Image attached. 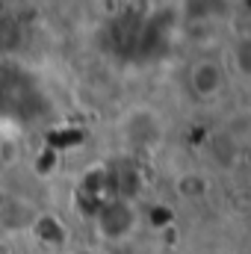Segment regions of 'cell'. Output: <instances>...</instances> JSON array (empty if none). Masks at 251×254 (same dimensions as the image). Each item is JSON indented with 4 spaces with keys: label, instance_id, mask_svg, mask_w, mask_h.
Here are the masks:
<instances>
[{
    "label": "cell",
    "instance_id": "obj_1",
    "mask_svg": "<svg viewBox=\"0 0 251 254\" xmlns=\"http://www.w3.org/2000/svg\"><path fill=\"white\" fill-rule=\"evenodd\" d=\"M98 225H101V234L110 237V240H119L133 231L136 225V213L127 201H113V204H104L101 213H98Z\"/></svg>",
    "mask_w": 251,
    "mask_h": 254
},
{
    "label": "cell",
    "instance_id": "obj_2",
    "mask_svg": "<svg viewBox=\"0 0 251 254\" xmlns=\"http://www.w3.org/2000/svg\"><path fill=\"white\" fill-rule=\"evenodd\" d=\"M189 83H192L195 95L213 98V95H219L222 86H225V71H222V65L213 63V60H201V63H195V68H192Z\"/></svg>",
    "mask_w": 251,
    "mask_h": 254
},
{
    "label": "cell",
    "instance_id": "obj_3",
    "mask_svg": "<svg viewBox=\"0 0 251 254\" xmlns=\"http://www.w3.org/2000/svg\"><path fill=\"white\" fill-rule=\"evenodd\" d=\"M21 45V24L12 15H0V54H12Z\"/></svg>",
    "mask_w": 251,
    "mask_h": 254
},
{
    "label": "cell",
    "instance_id": "obj_4",
    "mask_svg": "<svg viewBox=\"0 0 251 254\" xmlns=\"http://www.w3.org/2000/svg\"><path fill=\"white\" fill-rule=\"evenodd\" d=\"M192 190L204 192V190H207V184H204L201 178H195V175H189V178H184V181L178 184V192H181V195H187V198L192 195Z\"/></svg>",
    "mask_w": 251,
    "mask_h": 254
},
{
    "label": "cell",
    "instance_id": "obj_5",
    "mask_svg": "<svg viewBox=\"0 0 251 254\" xmlns=\"http://www.w3.org/2000/svg\"><path fill=\"white\" fill-rule=\"evenodd\" d=\"M0 254H12V252H9V246H6V243H0Z\"/></svg>",
    "mask_w": 251,
    "mask_h": 254
}]
</instances>
